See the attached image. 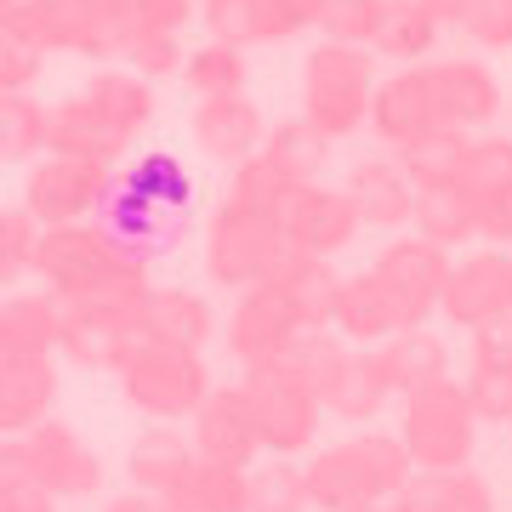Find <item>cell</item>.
I'll use <instances>...</instances> for the list:
<instances>
[{
    "label": "cell",
    "instance_id": "cell-1",
    "mask_svg": "<svg viewBox=\"0 0 512 512\" xmlns=\"http://www.w3.org/2000/svg\"><path fill=\"white\" fill-rule=\"evenodd\" d=\"M52 285L57 302L69 296H92V302H120L137 308V296L148 291V268L137 256H126L97 222H63V228H40L35 234V268Z\"/></svg>",
    "mask_w": 512,
    "mask_h": 512
},
{
    "label": "cell",
    "instance_id": "cell-2",
    "mask_svg": "<svg viewBox=\"0 0 512 512\" xmlns=\"http://www.w3.org/2000/svg\"><path fill=\"white\" fill-rule=\"evenodd\" d=\"M302 478H308L313 512H370L387 507L393 490L410 478V456H404L399 433H353L319 450L302 467Z\"/></svg>",
    "mask_w": 512,
    "mask_h": 512
},
{
    "label": "cell",
    "instance_id": "cell-3",
    "mask_svg": "<svg viewBox=\"0 0 512 512\" xmlns=\"http://www.w3.org/2000/svg\"><path fill=\"white\" fill-rule=\"evenodd\" d=\"M376 57L359 52V46H336V40H319L302 63V120L313 131H325L330 143L336 137H353L370 114V92H376Z\"/></svg>",
    "mask_w": 512,
    "mask_h": 512
},
{
    "label": "cell",
    "instance_id": "cell-4",
    "mask_svg": "<svg viewBox=\"0 0 512 512\" xmlns=\"http://www.w3.org/2000/svg\"><path fill=\"white\" fill-rule=\"evenodd\" d=\"M399 444L410 467H467L478 444V416L456 376L404 393V421H399Z\"/></svg>",
    "mask_w": 512,
    "mask_h": 512
},
{
    "label": "cell",
    "instance_id": "cell-5",
    "mask_svg": "<svg viewBox=\"0 0 512 512\" xmlns=\"http://www.w3.org/2000/svg\"><path fill=\"white\" fill-rule=\"evenodd\" d=\"M114 376L126 387V399L154 421H188L211 393V370H205L200 353L160 348V342H131Z\"/></svg>",
    "mask_w": 512,
    "mask_h": 512
},
{
    "label": "cell",
    "instance_id": "cell-6",
    "mask_svg": "<svg viewBox=\"0 0 512 512\" xmlns=\"http://www.w3.org/2000/svg\"><path fill=\"white\" fill-rule=\"evenodd\" d=\"M239 393H245V404H251V416H256L262 456H302L319 439V427H325V404L274 365H251Z\"/></svg>",
    "mask_w": 512,
    "mask_h": 512
},
{
    "label": "cell",
    "instance_id": "cell-7",
    "mask_svg": "<svg viewBox=\"0 0 512 512\" xmlns=\"http://www.w3.org/2000/svg\"><path fill=\"white\" fill-rule=\"evenodd\" d=\"M114 165L80 160V154H40L29 165L23 183V211L35 228H63V222H86L97 211V200L109 194Z\"/></svg>",
    "mask_w": 512,
    "mask_h": 512
},
{
    "label": "cell",
    "instance_id": "cell-8",
    "mask_svg": "<svg viewBox=\"0 0 512 512\" xmlns=\"http://www.w3.org/2000/svg\"><path fill=\"white\" fill-rule=\"evenodd\" d=\"M279 245H285V234H279L274 217H256V211H239V205L222 200L217 217L205 222V274L228 285V291L262 285Z\"/></svg>",
    "mask_w": 512,
    "mask_h": 512
},
{
    "label": "cell",
    "instance_id": "cell-9",
    "mask_svg": "<svg viewBox=\"0 0 512 512\" xmlns=\"http://www.w3.org/2000/svg\"><path fill=\"white\" fill-rule=\"evenodd\" d=\"M137 308L120 302H92V296H69L57 302V348L86 370H120V359L137 342Z\"/></svg>",
    "mask_w": 512,
    "mask_h": 512
},
{
    "label": "cell",
    "instance_id": "cell-10",
    "mask_svg": "<svg viewBox=\"0 0 512 512\" xmlns=\"http://www.w3.org/2000/svg\"><path fill=\"white\" fill-rule=\"evenodd\" d=\"M370 274L382 279L393 302H399L404 325H427L439 313V296H444V279H450V251L427 245V239H387L382 256L370 262Z\"/></svg>",
    "mask_w": 512,
    "mask_h": 512
},
{
    "label": "cell",
    "instance_id": "cell-11",
    "mask_svg": "<svg viewBox=\"0 0 512 512\" xmlns=\"http://www.w3.org/2000/svg\"><path fill=\"white\" fill-rule=\"evenodd\" d=\"M188 421H194V427H188V444H194L200 461L239 467V473L262 461V433H256V416H251V404H245V393H239V382L211 387Z\"/></svg>",
    "mask_w": 512,
    "mask_h": 512
},
{
    "label": "cell",
    "instance_id": "cell-12",
    "mask_svg": "<svg viewBox=\"0 0 512 512\" xmlns=\"http://www.w3.org/2000/svg\"><path fill=\"white\" fill-rule=\"evenodd\" d=\"M23 439V456H29V478H35V490H46L52 501L63 495H92L103 484V467H97V450L74 427L63 421H35Z\"/></svg>",
    "mask_w": 512,
    "mask_h": 512
},
{
    "label": "cell",
    "instance_id": "cell-13",
    "mask_svg": "<svg viewBox=\"0 0 512 512\" xmlns=\"http://www.w3.org/2000/svg\"><path fill=\"white\" fill-rule=\"evenodd\" d=\"M439 313L461 330H478L512 313V251H473L467 262H450Z\"/></svg>",
    "mask_w": 512,
    "mask_h": 512
},
{
    "label": "cell",
    "instance_id": "cell-14",
    "mask_svg": "<svg viewBox=\"0 0 512 512\" xmlns=\"http://www.w3.org/2000/svg\"><path fill=\"white\" fill-rule=\"evenodd\" d=\"M92 222H97V228H103V234H109L126 256H137L143 268H148V256L177 251V245H183V234H188V217H183V211H160V205L137 200V194H131V188H120V183H109V194L97 200Z\"/></svg>",
    "mask_w": 512,
    "mask_h": 512
},
{
    "label": "cell",
    "instance_id": "cell-15",
    "mask_svg": "<svg viewBox=\"0 0 512 512\" xmlns=\"http://www.w3.org/2000/svg\"><path fill=\"white\" fill-rule=\"evenodd\" d=\"M296 330L302 325H296L291 302H285L274 285H245L234 313H228V325H222V336H228V353L251 370V365H274Z\"/></svg>",
    "mask_w": 512,
    "mask_h": 512
},
{
    "label": "cell",
    "instance_id": "cell-16",
    "mask_svg": "<svg viewBox=\"0 0 512 512\" xmlns=\"http://www.w3.org/2000/svg\"><path fill=\"white\" fill-rule=\"evenodd\" d=\"M279 234H285V245H296V251H308V256H336L342 245H353L359 217H353V200L342 194V188L308 183V188H296L291 200H285Z\"/></svg>",
    "mask_w": 512,
    "mask_h": 512
},
{
    "label": "cell",
    "instance_id": "cell-17",
    "mask_svg": "<svg viewBox=\"0 0 512 512\" xmlns=\"http://www.w3.org/2000/svg\"><path fill=\"white\" fill-rule=\"evenodd\" d=\"M427 74V92H433V114H439V126H456L473 137L478 126H490L495 114H501V86H495V74L473 57H450V63H421Z\"/></svg>",
    "mask_w": 512,
    "mask_h": 512
},
{
    "label": "cell",
    "instance_id": "cell-18",
    "mask_svg": "<svg viewBox=\"0 0 512 512\" xmlns=\"http://www.w3.org/2000/svg\"><path fill=\"white\" fill-rule=\"evenodd\" d=\"M137 342H160V348H183V353H200L211 336H217V313L211 302L183 285H148L137 296Z\"/></svg>",
    "mask_w": 512,
    "mask_h": 512
},
{
    "label": "cell",
    "instance_id": "cell-19",
    "mask_svg": "<svg viewBox=\"0 0 512 512\" xmlns=\"http://www.w3.org/2000/svg\"><path fill=\"white\" fill-rule=\"evenodd\" d=\"M262 285H274L285 302H291L296 325H319L330 330V313H336V291H342V274L330 268V256H308L296 245H279L274 268L262 274Z\"/></svg>",
    "mask_w": 512,
    "mask_h": 512
},
{
    "label": "cell",
    "instance_id": "cell-20",
    "mask_svg": "<svg viewBox=\"0 0 512 512\" xmlns=\"http://www.w3.org/2000/svg\"><path fill=\"white\" fill-rule=\"evenodd\" d=\"M330 330H336L348 348H376V342H387L393 330H410V325H404V313H399V302H393V291H387L382 279L365 268V274H342Z\"/></svg>",
    "mask_w": 512,
    "mask_h": 512
},
{
    "label": "cell",
    "instance_id": "cell-21",
    "mask_svg": "<svg viewBox=\"0 0 512 512\" xmlns=\"http://www.w3.org/2000/svg\"><path fill=\"white\" fill-rule=\"evenodd\" d=\"M342 194L353 200V217H359V228H410L416 188H410V177L399 171V160H387V154L353 160L348 188H342Z\"/></svg>",
    "mask_w": 512,
    "mask_h": 512
},
{
    "label": "cell",
    "instance_id": "cell-22",
    "mask_svg": "<svg viewBox=\"0 0 512 512\" xmlns=\"http://www.w3.org/2000/svg\"><path fill=\"white\" fill-rule=\"evenodd\" d=\"M387 512H495V490L473 467H410Z\"/></svg>",
    "mask_w": 512,
    "mask_h": 512
},
{
    "label": "cell",
    "instance_id": "cell-23",
    "mask_svg": "<svg viewBox=\"0 0 512 512\" xmlns=\"http://www.w3.org/2000/svg\"><path fill=\"white\" fill-rule=\"evenodd\" d=\"M370 126L382 137L387 148H410L421 131L439 126V114H433V92H427V74L416 69H399L393 80H382L376 92H370Z\"/></svg>",
    "mask_w": 512,
    "mask_h": 512
},
{
    "label": "cell",
    "instance_id": "cell-24",
    "mask_svg": "<svg viewBox=\"0 0 512 512\" xmlns=\"http://www.w3.org/2000/svg\"><path fill=\"white\" fill-rule=\"evenodd\" d=\"M194 143L222 165L251 160L256 148H262V109L245 92L200 97V109H194Z\"/></svg>",
    "mask_w": 512,
    "mask_h": 512
},
{
    "label": "cell",
    "instance_id": "cell-25",
    "mask_svg": "<svg viewBox=\"0 0 512 512\" xmlns=\"http://www.w3.org/2000/svg\"><path fill=\"white\" fill-rule=\"evenodd\" d=\"M370 359H376V370H382L387 393H416V387L450 376V348H444V336L433 325L393 330L387 342L370 348Z\"/></svg>",
    "mask_w": 512,
    "mask_h": 512
},
{
    "label": "cell",
    "instance_id": "cell-26",
    "mask_svg": "<svg viewBox=\"0 0 512 512\" xmlns=\"http://www.w3.org/2000/svg\"><path fill=\"white\" fill-rule=\"evenodd\" d=\"M74 97H80V103H86V109H92L120 143H131V137L154 120V86L137 80L131 69H97Z\"/></svg>",
    "mask_w": 512,
    "mask_h": 512
},
{
    "label": "cell",
    "instance_id": "cell-27",
    "mask_svg": "<svg viewBox=\"0 0 512 512\" xmlns=\"http://www.w3.org/2000/svg\"><path fill=\"white\" fill-rule=\"evenodd\" d=\"M57 399L52 359H0V433L18 439L35 421H46Z\"/></svg>",
    "mask_w": 512,
    "mask_h": 512
},
{
    "label": "cell",
    "instance_id": "cell-28",
    "mask_svg": "<svg viewBox=\"0 0 512 512\" xmlns=\"http://www.w3.org/2000/svg\"><path fill=\"white\" fill-rule=\"evenodd\" d=\"M188 461H194V444H188L183 427H177V421H154V427H143L137 444H131L126 473L143 495H171L177 478L188 473Z\"/></svg>",
    "mask_w": 512,
    "mask_h": 512
},
{
    "label": "cell",
    "instance_id": "cell-29",
    "mask_svg": "<svg viewBox=\"0 0 512 512\" xmlns=\"http://www.w3.org/2000/svg\"><path fill=\"white\" fill-rule=\"evenodd\" d=\"M57 348V296L18 291L0 302V359H46Z\"/></svg>",
    "mask_w": 512,
    "mask_h": 512
},
{
    "label": "cell",
    "instance_id": "cell-30",
    "mask_svg": "<svg viewBox=\"0 0 512 512\" xmlns=\"http://www.w3.org/2000/svg\"><path fill=\"white\" fill-rule=\"evenodd\" d=\"M114 183L131 188L137 200L160 205V211H183L194 205V177H188V165L171 154V148H143V154H131L126 171H114Z\"/></svg>",
    "mask_w": 512,
    "mask_h": 512
},
{
    "label": "cell",
    "instance_id": "cell-31",
    "mask_svg": "<svg viewBox=\"0 0 512 512\" xmlns=\"http://www.w3.org/2000/svg\"><path fill=\"white\" fill-rule=\"evenodd\" d=\"M348 342L336 336V330H319V325H302L285 342V353L274 359V370H285L296 387H308L313 399H325L330 393V382L342 376V365H348Z\"/></svg>",
    "mask_w": 512,
    "mask_h": 512
},
{
    "label": "cell",
    "instance_id": "cell-32",
    "mask_svg": "<svg viewBox=\"0 0 512 512\" xmlns=\"http://www.w3.org/2000/svg\"><path fill=\"white\" fill-rule=\"evenodd\" d=\"M46 154H80V160L114 165L120 154H126V143H120L80 97H63V103L46 109Z\"/></svg>",
    "mask_w": 512,
    "mask_h": 512
},
{
    "label": "cell",
    "instance_id": "cell-33",
    "mask_svg": "<svg viewBox=\"0 0 512 512\" xmlns=\"http://www.w3.org/2000/svg\"><path fill=\"white\" fill-rule=\"evenodd\" d=\"M387 399H393V393H387V382H382V370H376V359H370V348H353L348 365H342V376L330 382V393L319 404H325L336 421H376Z\"/></svg>",
    "mask_w": 512,
    "mask_h": 512
},
{
    "label": "cell",
    "instance_id": "cell-34",
    "mask_svg": "<svg viewBox=\"0 0 512 512\" xmlns=\"http://www.w3.org/2000/svg\"><path fill=\"white\" fill-rule=\"evenodd\" d=\"M262 154H268L296 188H308V183H319V171H325V160H330V137L313 131L308 120L296 114V120H279V126L262 137Z\"/></svg>",
    "mask_w": 512,
    "mask_h": 512
},
{
    "label": "cell",
    "instance_id": "cell-35",
    "mask_svg": "<svg viewBox=\"0 0 512 512\" xmlns=\"http://www.w3.org/2000/svg\"><path fill=\"white\" fill-rule=\"evenodd\" d=\"M450 188H456L461 200H484V194L512 188V137H490V131L484 137H467Z\"/></svg>",
    "mask_w": 512,
    "mask_h": 512
},
{
    "label": "cell",
    "instance_id": "cell-36",
    "mask_svg": "<svg viewBox=\"0 0 512 512\" xmlns=\"http://www.w3.org/2000/svg\"><path fill=\"white\" fill-rule=\"evenodd\" d=\"M461 148H467V131L433 126V131H421L410 148H399V171L410 177V188H416V194H427V188H450Z\"/></svg>",
    "mask_w": 512,
    "mask_h": 512
},
{
    "label": "cell",
    "instance_id": "cell-37",
    "mask_svg": "<svg viewBox=\"0 0 512 512\" xmlns=\"http://www.w3.org/2000/svg\"><path fill=\"white\" fill-rule=\"evenodd\" d=\"M171 501H177L183 512H245V473L194 456L188 461V473L177 478Z\"/></svg>",
    "mask_w": 512,
    "mask_h": 512
},
{
    "label": "cell",
    "instance_id": "cell-38",
    "mask_svg": "<svg viewBox=\"0 0 512 512\" xmlns=\"http://www.w3.org/2000/svg\"><path fill=\"white\" fill-rule=\"evenodd\" d=\"M308 478L296 456H274L245 467V512H308Z\"/></svg>",
    "mask_w": 512,
    "mask_h": 512
},
{
    "label": "cell",
    "instance_id": "cell-39",
    "mask_svg": "<svg viewBox=\"0 0 512 512\" xmlns=\"http://www.w3.org/2000/svg\"><path fill=\"white\" fill-rule=\"evenodd\" d=\"M296 194V183L279 171L262 148H256L251 160L234 165V177H228V205H239V211H256V217H274L285 211V200Z\"/></svg>",
    "mask_w": 512,
    "mask_h": 512
},
{
    "label": "cell",
    "instance_id": "cell-40",
    "mask_svg": "<svg viewBox=\"0 0 512 512\" xmlns=\"http://www.w3.org/2000/svg\"><path fill=\"white\" fill-rule=\"evenodd\" d=\"M410 228H416V239L439 245V251H456V245L478 239V234H473V205L461 200L456 188H427V194H416Z\"/></svg>",
    "mask_w": 512,
    "mask_h": 512
},
{
    "label": "cell",
    "instance_id": "cell-41",
    "mask_svg": "<svg viewBox=\"0 0 512 512\" xmlns=\"http://www.w3.org/2000/svg\"><path fill=\"white\" fill-rule=\"evenodd\" d=\"M433 40H439V23L421 12L416 0H387V18H382V35L370 52L393 57L399 69H416L421 57L433 52Z\"/></svg>",
    "mask_w": 512,
    "mask_h": 512
},
{
    "label": "cell",
    "instance_id": "cell-42",
    "mask_svg": "<svg viewBox=\"0 0 512 512\" xmlns=\"http://www.w3.org/2000/svg\"><path fill=\"white\" fill-rule=\"evenodd\" d=\"M325 0H239V23H245V46H274V40L302 35L319 23Z\"/></svg>",
    "mask_w": 512,
    "mask_h": 512
},
{
    "label": "cell",
    "instance_id": "cell-43",
    "mask_svg": "<svg viewBox=\"0 0 512 512\" xmlns=\"http://www.w3.org/2000/svg\"><path fill=\"white\" fill-rule=\"evenodd\" d=\"M46 148V103L35 92L0 97V165H23Z\"/></svg>",
    "mask_w": 512,
    "mask_h": 512
},
{
    "label": "cell",
    "instance_id": "cell-44",
    "mask_svg": "<svg viewBox=\"0 0 512 512\" xmlns=\"http://www.w3.org/2000/svg\"><path fill=\"white\" fill-rule=\"evenodd\" d=\"M183 80L200 97H222V92H245V52L205 40L200 52H183Z\"/></svg>",
    "mask_w": 512,
    "mask_h": 512
},
{
    "label": "cell",
    "instance_id": "cell-45",
    "mask_svg": "<svg viewBox=\"0 0 512 512\" xmlns=\"http://www.w3.org/2000/svg\"><path fill=\"white\" fill-rule=\"evenodd\" d=\"M382 18H387V0H325L319 29H325V40H336V46L370 52L376 35H382Z\"/></svg>",
    "mask_w": 512,
    "mask_h": 512
},
{
    "label": "cell",
    "instance_id": "cell-46",
    "mask_svg": "<svg viewBox=\"0 0 512 512\" xmlns=\"http://www.w3.org/2000/svg\"><path fill=\"white\" fill-rule=\"evenodd\" d=\"M194 18H200L194 0H126V46L131 40H177Z\"/></svg>",
    "mask_w": 512,
    "mask_h": 512
},
{
    "label": "cell",
    "instance_id": "cell-47",
    "mask_svg": "<svg viewBox=\"0 0 512 512\" xmlns=\"http://www.w3.org/2000/svg\"><path fill=\"white\" fill-rule=\"evenodd\" d=\"M461 393H467L478 421L512 427V365H473V376L461 382Z\"/></svg>",
    "mask_w": 512,
    "mask_h": 512
},
{
    "label": "cell",
    "instance_id": "cell-48",
    "mask_svg": "<svg viewBox=\"0 0 512 512\" xmlns=\"http://www.w3.org/2000/svg\"><path fill=\"white\" fill-rule=\"evenodd\" d=\"M35 234L23 205H0V285H18L35 268Z\"/></svg>",
    "mask_w": 512,
    "mask_h": 512
},
{
    "label": "cell",
    "instance_id": "cell-49",
    "mask_svg": "<svg viewBox=\"0 0 512 512\" xmlns=\"http://www.w3.org/2000/svg\"><path fill=\"white\" fill-rule=\"evenodd\" d=\"M461 29H467L473 46H484V52H507L512 46V0H467Z\"/></svg>",
    "mask_w": 512,
    "mask_h": 512
},
{
    "label": "cell",
    "instance_id": "cell-50",
    "mask_svg": "<svg viewBox=\"0 0 512 512\" xmlns=\"http://www.w3.org/2000/svg\"><path fill=\"white\" fill-rule=\"evenodd\" d=\"M126 69L137 80H165V74H183V46L177 40H131L126 52Z\"/></svg>",
    "mask_w": 512,
    "mask_h": 512
},
{
    "label": "cell",
    "instance_id": "cell-51",
    "mask_svg": "<svg viewBox=\"0 0 512 512\" xmlns=\"http://www.w3.org/2000/svg\"><path fill=\"white\" fill-rule=\"evenodd\" d=\"M40 63H46V57H40V52H29L23 40H12L6 29H0V97L29 92V86L40 80Z\"/></svg>",
    "mask_w": 512,
    "mask_h": 512
},
{
    "label": "cell",
    "instance_id": "cell-52",
    "mask_svg": "<svg viewBox=\"0 0 512 512\" xmlns=\"http://www.w3.org/2000/svg\"><path fill=\"white\" fill-rule=\"evenodd\" d=\"M467 205H473V234L478 239H507L512 245V188L484 194V200H467Z\"/></svg>",
    "mask_w": 512,
    "mask_h": 512
},
{
    "label": "cell",
    "instance_id": "cell-53",
    "mask_svg": "<svg viewBox=\"0 0 512 512\" xmlns=\"http://www.w3.org/2000/svg\"><path fill=\"white\" fill-rule=\"evenodd\" d=\"M473 365H512V313L473 330Z\"/></svg>",
    "mask_w": 512,
    "mask_h": 512
},
{
    "label": "cell",
    "instance_id": "cell-54",
    "mask_svg": "<svg viewBox=\"0 0 512 512\" xmlns=\"http://www.w3.org/2000/svg\"><path fill=\"white\" fill-rule=\"evenodd\" d=\"M23 490H35L23 439H6V433H0V501H6V495H23Z\"/></svg>",
    "mask_w": 512,
    "mask_h": 512
},
{
    "label": "cell",
    "instance_id": "cell-55",
    "mask_svg": "<svg viewBox=\"0 0 512 512\" xmlns=\"http://www.w3.org/2000/svg\"><path fill=\"white\" fill-rule=\"evenodd\" d=\"M0 512H52V495L46 490H23V495H6Z\"/></svg>",
    "mask_w": 512,
    "mask_h": 512
},
{
    "label": "cell",
    "instance_id": "cell-56",
    "mask_svg": "<svg viewBox=\"0 0 512 512\" xmlns=\"http://www.w3.org/2000/svg\"><path fill=\"white\" fill-rule=\"evenodd\" d=\"M416 6L439 23V29H444V23H461V12H467V0H416Z\"/></svg>",
    "mask_w": 512,
    "mask_h": 512
},
{
    "label": "cell",
    "instance_id": "cell-57",
    "mask_svg": "<svg viewBox=\"0 0 512 512\" xmlns=\"http://www.w3.org/2000/svg\"><path fill=\"white\" fill-rule=\"evenodd\" d=\"M154 507V495L143 490H131V495H114V501H103V512H148Z\"/></svg>",
    "mask_w": 512,
    "mask_h": 512
},
{
    "label": "cell",
    "instance_id": "cell-58",
    "mask_svg": "<svg viewBox=\"0 0 512 512\" xmlns=\"http://www.w3.org/2000/svg\"><path fill=\"white\" fill-rule=\"evenodd\" d=\"M148 512H183V507H177L171 495H154V507H148Z\"/></svg>",
    "mask_w": 512,
    "mask_h": 512
},
{
    "label": "cell",
    "instance_id": "cell-59",
    "mask_svg": "<svg viewBox=\"0 0 512 512\" xmlns=\"http://www.w3.org/2000/svg\"><path fill=\"white\" fill-rule=\"evenodd\" d=\"M370 512H387V507H370Z\"/></svg>",
    "mask_w": 512,
    "mask_h": 512
}]
</instances>
